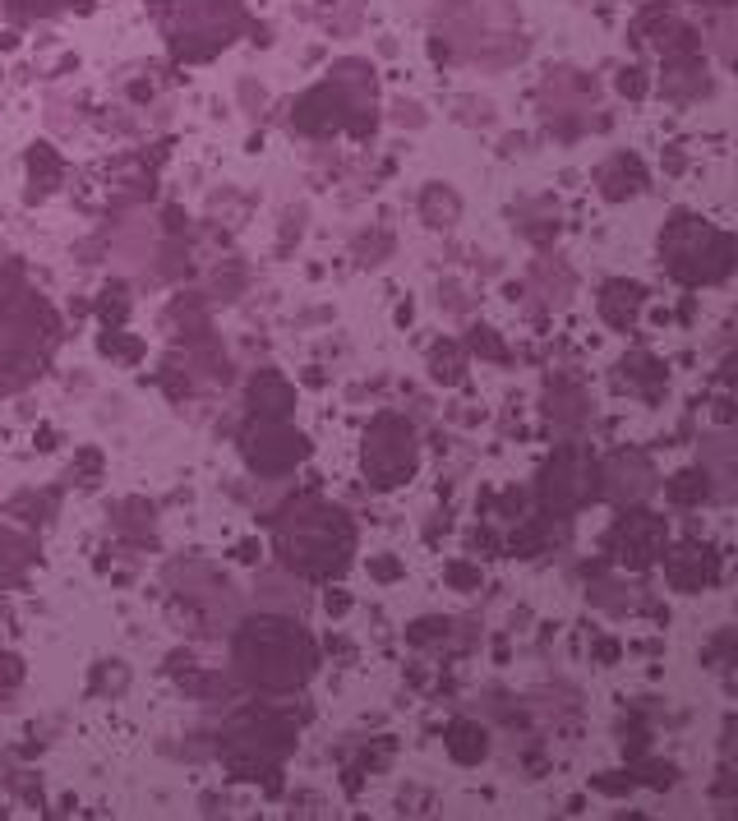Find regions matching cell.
<instances>
[{
  "label": "cell",
  "instance_id": "obj_6",
  "mask_svg": "<svg viewBox=\"0 0 738 821\" xmlns=\"http://www.w3.org/2000/svg\"><path fill=\"white\" fill-rule=\"evenodd\" d=\"M360 466L374 489H397L416 476V429L402 416H379L365 429Z\"/></svg>",
  "mask_w": 738,
  "mask_h": 821
},
{
  "label": "cell",
  "instance_id": "obj_19",
  "mask_svg": "<svg viewBox=\"0 0 738 821\" xmlns=\"http://www.w3.org/2000/svg\"><path fill=\"white\" fill-rule=\"evenodd\" d=\"M420 217H425L429 227H453L457 217H462V199H457V190H448V185H425L420 190Z\"/></svg>",
  "mask_w": 738,
  "mask_h": 821
},
{
  "label": "cell",
  "instance_id": "obj_22",
  "mask_svg": "<svg viewBox=\"0 0 738 821\" xmlns=\"http://www.w3.org/2000/svg\"><path fill=\"white\" fill-rule=\"evenodd\" d=\"M28 176H33V190H28V199H42L47 190H56L60 176H65V167H60V157L51 153L47 143H33L28 148Z\"/></svg>",
  "mask_w": 738,
  "mask_h": 821
},
{
  "label": "cell",
  "instance_id": "obj_51",
  "mask_svg": "<svg viewBox=\"0 0 738 821\" xmlns=\"http://www.w3.org/2000/svg\"><path fill=\"white\" fill-rule=\"evenodd\" d=\"M0 817H5V808H0Z\"/></svg>",
  "mask_w": 738,
  "mask_h": 821
},
{
  "label": "cell",
  "instance_id": "obj_13",
  "mask_svg": "<svg viewBox=\"0 0 738 821\" xmlns=\"http://www.w3.org/2000/svg\"><path fill=\"white\" fill-rule=\"evenodd\" d=\"M346 120V102H342V93H337V84L333 88H319V93H310L305 102L296 107V125L305 134H333L337 125Z\"/></svg>",
  "mask_w": 738,
  "mask_h": 821
},
{
  "label": "cell",
  "instance_id": "obj_20",
  "mask_svg": "<svg viewBox=\"0 0 738 821\" xmlns=\"http://www.w3.org/2000/svg\"><path fill=\"white\" fill-rule=\"evenodd\" d=\"M157 245H153V231H148V217L143 213H134V217H125V227H120V240H116V254L130 268H139V263H148V254H153Z\"/></svg>",
  "mask_w": 738,
  "mask_h": 821
},
{
  "label": "cell",
  "instance_id": "obj_34",
  "mask_svg": "<svg viewBox=\"0 0 738 821\" xmlns=\"http://www.w3.org/2000/svg\"><path fill=\"white\" fill-rule=\"evenodd\" d=\"M383 254H393V236H388V231H369V236L356 240V259L360 263H379Z\"/></svg>",
  "mask_w": 738,
  "mask_h": 821
},
{
  "label": "cell",
  "instance_id": "obj_48",
  "mask_svg": "<svg viewBox=\"0 0 738 821\" xmlns=\"http://www.w3.org/2000/svg\"><path fill=\"white\" fill-rule=\"evenodd\" d=\"M37 448H42V453H51V448H56V434H51V429H37Z\"/></svg>",
  "mask_w": 738,
  "mask_h": 821
},
{
  "label": "cell",
  "instance_id": "obj_23",
  "mask_svg": "<svg viewBox=\"0 0 738 821\" xmlns=\"http://www.w3.org/2000/svg\"><path fill=\"white\" fill-rule=\"evenodd\" d=\"M245 282H250V268L240 259H222L213 273H208V291H213V300H222V305L236 300L240 291H245Z\"/></svg>",
  "mask_w": 738,
  "mask_h": 821
},
{
  "label": "cell",
  "instance_id": "obj_50",
  "mask_svg": "<svg viewBox=\"0 0 738 821\" xmlns=\"http://www.w3.org/2000/svg\"><path fill=\"white\" fill-rule=\"evenodd\" d=\"M725 379H729V383H738V356H729V365H725Z\"/></svg>",
  "mask_w": 738,
  "mask_h": 821
},
{
  "label": "cell",
  "instance_id": "obj_32",
  "mask_svg": "<svg viewBox=\"0 0 738 821\" xmlns=\"http://www.w3.org/2000/svg\"><path fill=\"white\" fill-rule=\"evenodd\" d=\"M623 374L637 383H646V388H655V383H665V365H655L651 356H628L623 360Z\"/></svg>",
  "mask_w": 738,
  "mask_h": 821
},
{
  "label": "cell",
  "instance_id": "obj_44",
  "mask_svg": "<svg viewBox=\"0 0 738 821\" xmlns=\"http://www.w3.org/2000/svg\"><path fill=\"white\" fill-rule=\"evenodd\" d=\"M190 669H194V655L190 651L167 655V674H176V679H180V674H190Z\"/></svg>",
  "mask_w": 738,
  "mask_h": 821
},
{
  "label": "cell",
  "instance_id": "obj_27",
  "mask_svg": "<svg viewBox=\"0 0 738 821\" xmlns=\"http://www.w3.org/2000/svg\"><path fill=\"white\" fill-rule=\"evenodd\" d=\"M706 489H711V480H706V471H679V476L665 485L669 503H679V508H692V503H702L706 499Z\"/></svg>",
  "mask_w": 738,
  "mask_h": 821
},
{
  "label": "cell",
  "instance_id": "obj_41",
  "mask_svg": "<svg viewBox=\"0 0 738 821\" xmlns=\"http://www.w3.org/2000/svg\"><path fill=\"white\" fill-rule=\"evenodd\" d=\"M393 120L416 130V125H425V111H416V102H393Z\"/></svg>",
  "mask_w": 738,
  "mask_h": 821
},
{
  "label": "cell",
  "instance_id": "obj_1",
  "mask_svg": "<svg viewBox=\"0 0 738 821\" xmlns=\"http://www.w3.org/2000/svg\"><path fill=\"white\" fill-rule=\"evenodd\" d=\"M236 674L259 692H296L319 665V646L291 619H254L236 632Z\"/></svg>",
  "mask_w": 738,
  "mask_h": 821
},
{
  "label": "cell",
  "instance_id": "obj_38",
  "mask_svg": "<svg viewBox=\"0 0 738 821\" xmlns=\"http://www.w3.org/2000/svg\"><path fill=\"white\" fill-rule=\"evenodd\" d=\"M471 351H476V356H485V360H508V346L489 333V328H476V333H471Z\"/></svg>",
  "mask_w": 738,
  "mask_h": 821
},
{
  "label": "cell",
  "instance_id": "obj_29",
  "mask_svg": "<svg viewBox=\"0 0 738 821\" xmlns=\"http://www.w3.org/2000/svg\"><path fill=\"white\" fill-rule=\"evenodd\" d=\"M545 545H549V522H526L512 536V554H540Z\"/></svg>",
  "mask_w": 738,
  "mask_h": 821
},
{
  "label": "cell",
  "instance_id": "obj_10",
  "mask_svg": "<svg viewBox=\"0 0 738 821\" xmlns=\"http://www.w3.org/2000/svg\"><path fill=\"white\" fill-rule=\"evenodd\" d=\"M660 549H665V517H655L646 508L623 512L614 531H609V554L628 563V568H646Z\"/></svg>",
  "mask_w": 738,
  "mask_h": 821
},
{
  "label": "cell",
  "instance_id": "obj_14",
  "mask_svg": "<svg viewBox=\"0 0 738 821\" xmlns=\"http://www.w3.org/2000/svg\"><path fill=\"white\" fill-rule=\"evenodd\" d=\"M665 572H669V582L679 586V591H702V586L715 577V563H711V554H706L702 545H679V549H669Z\"/></svg>",
  "mask_w": 738,
  "mask_h": 821
},
{
  "label": "cell",
  "instance_id": "obj_21",
  "mask_svg": "<svg viewBox=\"0 0 738 821\" xmlns=\"http://www.w3.org/2000/svg\"><path fill=\"white\" fill-rule=\"evenodd\" d=\"M0 545H5V563H0V586H14V582H24L28 563L37 559V545H33V536H19V531H5V536H0Z\"/></svg>",
  "mask_w": 738,
  "mask_h": 821
},
{
  "label": "cell",
  "instance_id": "obj_11",
  "mask_svg": "<svg viewBox=\"0 0 738 821\" xmlns=\"http://www.w3.org/2000/svg\"><path fill=\"white\" fill-rule=\"evenodd\" d=\"M250 411L259 420H286L296 411V388L282 369H259L250 379Z\"/></svg>",
  "mask_w": 738,
  "mask_h": 821
},
{
  "label": "cell",
  "instance_id": "obj_9",
  "mask_svg": "<svg viewBox=\"0 0 738 821\" xmlns=\"http://www.w3.org/2000/svg\"><path fill=\"white\" fill-rule=\"evenodd\" d=\"M162 19H167V28H171L167 37H176L180 51H185L190 37H208V42H199V51L208 56V51H217L231 37L236 0H171V14L162 10Z\"/></svg>",
  "mask_w": 738,
  "mask_h": 821
},
{
  "label": "cell",
  "instance_id": "obj_31",
  "mask_svg": "<svg viewBox=\"0 0 738 821\" xmlns=\"http://www.w3.org/2000/svg\"><path fill=\"white\" fill-rule=\"evenodd\" d=\"M14 517H19V522H47V517H51V494H19V499H14Z\"/></svg>",
  "mask_w": 738,
  "mask_h": 821
},
{
  "label": "cell",
  "instance_id": "obj_2",
  "mask_svg": "<svg viewBox=\"0 0 738 821\" xmlns=\"http://www.w3.org/2000/svg\"><path fill=\"white\" fill-rule=\"evenodd\" d=\"M273 526H277V554L286 559V568L305 572V577H337L351 563L356 526L333 503L296 499L286 503Z\"/></svg>",
  "mask_w": 738,
  "mask_h": 821
},
{
  "label": "cell",
  "instance_id": "obj_3",
  "mask_svg": "<svg viewBox=\"0 0 738 821\" xmlns=\"http://www.w3.org/2000/svg\"><path fill=\"white\" fill-rule=\"evenodd\" d=\"M56 328L51 310L10 273L0 296V374H33L42 360V337Z\"/></svg>",
  "mask_w": 738,
  "mask_h": 821
},
{
  "label": "cell",
  "instance_id": "obj_37",
  "mask_svg": "<svg viewBox=\"0 0 738 821\" xmlns=\"http://www.w3.org/2000/svg\"><path fill=\"white\" fill-rule=\"evenodd\" d=\"M443 577H448V586H453V591H476V586H480V568H476V563H462V559L448 563V572H443Z\"/></svg>",
  "mask_w": 738,
  "mask_h": 821
},
{
  "label": "cell",
  "instance_id": "obj_49",
  "mask_svg": "<svg viewBox=\"0 0 738 821\" xmlns=\"http://www.w3.org/2000/svg\"><path fill=\"white\" fill-rule=\"evenodd\" d=\"M167 227H171V231H180V227H185V213H180L176 203H171V208H167Z\"/></svg>",
  "mask_w": 738,
  "mask_h": 821
},
{
  "label": "cell",
  "instance_id": "obj_16",
  "mask_svg": "<svg viewBox=\"0 0 738 821\" xmlns=\"http://www.w3.org/2000/svg\"><path fill=\"white\" fill-rule=\"evenodd\" d=\"M637 310H642V286H632V282H609L605 291H600V314H605V319L614 323V328H632Z\"/></svg>",
  "mask_w": 738,
  "mask_h": 821
},
{
  "label": "cell",
  "instance_id": "obj_18",
  "mask_svg": "<svg viewBox=\"0 0 738 821\" xmlns=\"http://www.w3.org/2000/svg\"><path fill=\"white\" fill-rule=\"evenodd\" d=\"M448 752H453V762L476 766V762H485V752H489V734L476 725V720H457V725L448 729Z\"/></svg>",
  "mask_w": 738,
  "mask_h": 821
},
{
  "label": "cell",
  "instance_id": "obj_30",
  "mask_svg": "<svg viewBox=\"0 0 738 821\" xmlns=\"http://www.w3.org/2000/svg\"><path fill=\"white\" fill-rule=\"evenodd\" d=\"M125 679H130V674H125V665H120V660H107V665L93 669V692H102V697H116V692L125 688Z\"/></svg>",
  "mask_w": 738,
  "mask_h": 821
},
{
  "label": "cell",
  "instance_id": "obj_25",
  "mask_svg": "<svg viewBox=\"0 0 738 821\" xmlns=\"http://www.w3.org/2000/svg\"><path fill=\"white\" fill-rule=\"evenodd\" d=\"M429 374L439 383H462L466 374V356H462V346L457 342H439L434 351H429Z\"/></svg>",
  "mask_w": 738,
  "mask_h": 821
},
{
  "label": "cell",
  "instance_id": "obj_4",
  "mask_svg": "<svg viewBox=\"0 0 738 821\" xmlns=\"http://www.w3.org/2000/svg\"><path fill=\"white\" fill-rule=\"evenodd\" d=\"M296 748V729L268 706H250L227 725V766L231 780H268L286 752Z\"/></svg>",
  "mask_w": 738,
  "mask_h": 821
},
{
  "label": "cell",
  "instance_id": "obj_35",
  "mask_svg": "<svg viewBox=\"0 0 738 821\" xmlns=\"http://www.w3.org/2000/svg\"><path fill=\"white\" fill-rule=\"evenodd\" d=\"M74 476H79L84 489H93L97 480H102V453H97V448H79V453H74Z\"/></svg>",
  "mask_w": 738,
  "mask_h": 821
},
{
  "label": "cell",
  "instance_id": "obj_28",
  "mask_svg": "<svg viewBox=\"0 0 738 821\" xmlns=\"http://www.w3.org/2000/svg\"><path fill=\"white\" fill-rule=\"evenodd\" d=\"M116 522L125 526L130 536L139 531L143 545H153V508H148L143 499H139V503H120V508H116Z\"/></svg>",
  "mask_w": 738,
  "mask_h": 821
},
{
  "label": "cell",
  "instance_id": "obj_45",
  "mask_svg": "<svg viewBox=\"0 0 738 821\" xmlns=\"http://www.w3.org/2000/svg\"><path fill=\"white\" fill-rule=\"evenodd\" d=\"M240 102H250V111H259V102H263V88L254 84V79H240Z\"/></svg>",
  "mask_w": 738,
  "mask_h": 821
},
{
  "label": "cell",
  "instance_id": "obj_26",
  "mask_svg": "<svg viewBox=\"0 0 738 821\" xmlns=\"http://www.w3.org/2000/svg\"><path fill=\"white\" fill-rule=\"evenodd\" d=\"M97 351H102V356H111V360H125V365H139V360H143V342L134 333H125V328H102Z\"/></svg>",
  "mask_w": 738,
  "mask_h": 821
},
{
  "label": "cell",
  "instance_id": "obj_46",
  "mask_svg": "<svg viewBox=\"0 0 738 821\" xmlns=\"http://www.w3.org/2000/svg\"><path fill=\"white\" fill-rule=\"evenodd\" d=\"M231 554H236L240 563H254V559H259V540H240V545L231 549Z\"/></svg>",
  "mask_w": 738,
  "mask_h": 821
},
{
  "label": "cell",
  "instance_id": "obj_40",
  "mask_svg": "<svg viewBox=\"0 0 738 821\" xmlns=\"http://www.w3.org/2000/svg\"><path fill=\"white\" fill-rule=\"evenodd\" d=\"M369 577H379V582H397V577H402V563L388 559V554H379V559H369Z\"/></svg>",
  "mask_w": 738,
  "mask_h": 821
},
{
  "label": "cell",
  "instance_id": "obj_33",
  "mask_svg": "<svg viewBox=\"0 0 738 821\" xmlns=\"http://www.w3.org/2000/svg\"><path fill=\"white\" fill-rule=\"evenodd\" d=\"M305 227H310V213H305L300 203L296 208H286V222H282V231H277V245H282V250H296V240L305 236Z\"/></svg>",
  "mask_w": 738,
  "mask_h": 821
},
{
  "label": "cell",
  "instance_id": "obj_7",
  "mask_svg": "<svg viewBox=\"0 0 738 821\" xmlns=\"http://www.w3.org/2000/svg\"><path fill=\"white\" fill-rule=\"evenodd\" d=\"M600 494V476H596V462L582 453V448H559L554 462L545 466L540 476V503L549 508V517H568L577 512L582 503H591Z\"/></svg>",
  "mask_w": 738,
  "mask_h": 821
},
{
  "label": "cell",
  "instance_id": "obj_12",
  "mask_svg": "<svg viewBox=\"0 0 738 821\" xmlns=\"http://www.w3.org/2000/svg\"><path fill=\"white\" fill-rule=\"evenodd\" d=\"M600 489H605L609 499H619V503L642 499L646 489H651V462H646L642 453H619V457H609Z\"/></svg>",
  "mask_w": 738,
  "mask_h": 821
},
{
  "label": "cell",
  "instance_id": "obj_36",
  "mask_svg": "<svg viewBox=\"0 0 738 821\" xmlns=\"http://www.w3.org/2000/svg\"><path fill=\"white\" fill-rule=\"evenodd\" d=\"M411 646H429V642H439V637H448V619H416L411 623Z\"/></svg>",
  "mask_w": 738,
  "mask_h": 821
},
{
  "label": "cell",
  "instance_id": "obj_42",
  "mask_svg": "<svg viewBox=\"0 0 738 821\" xmlns=\"http://www.w3.org/2000/svg\"><path fill=\"white\" fill-rule=\"evenodd\" d=\"M47 120H51V130H74L70 102H51V107H47Z\"/></svg>",
  "mask_w": 738,
  "mask_h": 821
},
{
  "label": "cell",
  "instance_id": "obj_8",
  "mask_svg": "<svg viewBox=\"0 0 738 821\" xmlns=\"http://www.w3.org/2000/svg\"><path fill=\"white\" fill-rule=\"evenodd\" d=\"M240 453H245V462H250L254 476L273 480V476H286L296 462H305L310 443L300 439L296 429H286L282 420H259L254 416L250 429H240Z\"/></svg>",
  "mask_w": 738,
  "mask_h": 821
},
{
  "label": "cell",
  "instance_id": "obj_15",
  "mask_svg": "<svg viewBox=\"0 0 738 821\" xmlns=\"http://www.w3.org/2000/svg\"><path fill=\"white\" fill-rule=\"evenodd\" d=\"M642 162L637 157H628V153H619V157H609L605 167H600V190L609 194V199H628V194H637L642 190Z\"/></svg>",
  "mask_w": 738,
  "mask_h": 821
},
{
  "label": "cell",
  "instance_id": "obj_39",
  "mask_svg": "<svg viewBox=\"0 0 738 821\" xmlns=\"http://www.w3.org/2000/svg\"><path fill=\"white\" fill-rule=\"evenodd\" d=\"M24 683V660L14 651H0V688L10 692V688H19Z\"/></svg>",
  "mask_w": 738,
  "mask_h": 821
},
{
  "label": "cell",
  "instance_id": "obj_47",
  "mask_svg": "<svg viewBox=\"0 0 738 821\" xmlns=\"http://www.w3.org/2000/svg\"><path fill=\"white\" fill-rule=\"evenodd\" d=\"M619 88H623L628 97H642V88H646V84H642V74H632V70H628V74L619 79Z\"/></svg>",
  "mask_w": 738,
  "mask_h": 821
},
{
  "label": "cell",
  "instance_id": "obj_24",
  "mask_svg": "<svg viewBox=\"0 0 738 821\" xmlns=\"http://www.w3.org/2000/svg\"><path fill=\"white\" fill-rule=\"evenodd\" d=\"M97 323L102 328H125V319H130V291L120 282H111L107 291H97Z\"/></svg>",
  "mask_w": 738,
  "mask_h": 821
},
{
  "label": "cell",
  "instance_id": "obj_43",
  "mask_svg": "<svg viewBox=\"0 0 738 821\" xmlns=\"http://www.w3.org/2000/svg\"><path fill=\"white\" fill-rule=\"evenodd\" d=\"M323 605H328V614H333V619H342L346 609H351V595H346V591H328V595H323Z\"/></svg>",
  "mask_w": 738,
  "mask_h": 821
},
{
  "label": "cell",
  "instance_id": "obj_17",
  "mask_svg": "<svg viewBox=\"0 0 738 821\" xmlns=\"http://www.w3.org/2000/svg\"><path fill=\"white\" fill-rule=\"evenodd\" d=\"M545 411H549V420H554V425H563V429H577L586 416H591V406H586L582 388H572V383H554V388H549Z\"/></svg>",
  "mask_w": 738,
  "mask_h": 821
},
{
  "label": "cell",
  "instance_id": "obj_5",
  "mask_svg": "<svg viewBox=\"0 0 738 821\" xmlns=\"http://www.w3.org/2000/svg\"><path fill=\"white\" fill-rule=\"evenodd\" d=\"M669 273L679 282H720L729 268H738V245L729 236H720L715 227H702L697 217L679 213L669 222V231L660 236Z\"/></svg>",
  "mask_w": 738,
  "mask_h": 821
}]
</instances>
